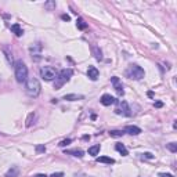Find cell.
<instances>
[{"label":"cell","instance_id":"cell-16","mask_svg":"<svg viewBox=\"0 0 177 177\" xmlns=\"http://www.w3.org/2000/svg\"><path fill=\"white\" fill-rule=\"evenodd\" d=\"M115 150L118 151V152H120V154H122L123 156H126V155H127V150H126V147L123 145V144H120V143H118V144L115 145Z\"/></svg>","mask_w":177,"mask_h":177},{"label":"cell","instance_id":"cell-8","mask_svg":"<svg viewBox=\"0 0 177 177\" xmlns=\"http://www.w3.org/2000/svg\"><path fill=\"white\" fill-rule=\"evenodd\" d=\"M101 104L102 105H105V107H108V105H111V104H114V102H116V100H115L114 97L111 94H104L102 97H101Z\"/></svg>","mask_w":177,"mask_h":177},{"label":"cell","instance_id":"cell-6","mask_svg":"<svg viewBox=\"0 0 177 177\" xmlns=\"http://www.w3.org/2000/svg\"><path fill=\"white\" fill-rule=\"evenodd\" d=\"M132 109H130V107L127 105V102L126 101H120V102H118V108L115 109V112L116 114H122V115H125V116H130L132 115V112H130Z\"/></svg>","mask_w":177,"mask_h":177},{"label":"cell","instance_id":"cell-2","mask_svg":"<svg viewBox=\"0 0 177 177\" xmlns=\"http://www.w3.org/2000/svg\"><path fill=\"white\" fill-rule=\"evenodd\" d=\"M14 69H15V79L18 83H24L28 77V68L22 61H17L14 64Z\"/></svg>","mask_w":177,"mask_h":177},{"label":"cell","instance_id":"cell-27","mask_svg":"<svg viewBox=\"0 0 177 177\" xmlns=\"http://www.w3.org/2000/svg\"><path fill=\"white\" fill-rule=\"evenodd\" d=\"M155 107H156V108H161V107H163V104H162L161 101H158V102H155Z\"/></svg>","mask_w":177,"mask_h":177},{"label":"cell","instance_id":"cell-14","mask_svg":"<svg viewBox=\"0 0 177 177\" xmlns=\"http://www.w3.org/2000/svg\"><path fill=\"white\" fill-rule=\"evenodd\" d=\"M83 95L79 94H67L64 95V100H68V101H76V100H82Z\"/></svg>","mask_w":177,"mask_h":177},{"label":"cell","instance_id":"cell-29","mask_svg":"<svg viewBox=\"0 0 177 177\" xmlns=\"http://www.w3.org/2000/svg\"><path fill=\"white\" fill-rule=\"evenodd\" d=\"M35 177H47V176H46V174H36Z\"/></svg>","mask_w":177,"mask_h":177},{"label":"cell","instance_id":"cell-5","mask_svg":"<svg viewBox=\"0 0 177 177\" xmlns=\"http://www.w3.org/2000/svg\"><path fill=\"white\" fill-rule=\"evenodd\" d=\"M57 75H58V73H57V71H55L53 67H43V68L40 69V76L43 77L44 80H47V82L55 79Z\"/></svg>","mask_w":177,"mask_h":177},{"label":"cell","instance_id":"cell-1","mask_svg":"<svg viewBox=\"0 0 177 177\" xmlns=\"http://www.w3.org/2000/svg\"><path fill=\"white\" fill-rule=\"evenodd\" d=\"M40 83L37 80L36 77H29L27 82V94L29 97H37V95L40 94Z\"/></svg>","mask_w":177,"mask_h":177},{"label":"cell","instance_id":"cell-12","mask_svg":"<svg viewBox=\"0 0 177 177\" xmlns=\"http://www.w3.org/2000/svg\"><path fill=\"white\" fill-rule=\"evenodd\" d=\"M11 31L17 35V36H22L24 35V31H22V28L19 27L18 24H14V25H11Z\"/></svg>","mask_w":177,"mask_h":177},{"label":"cell","instance_id":"cell-10","mask_svg":"<svg viewBox=\"0 0 177 177\" xmlns=\"http://www.w3.org/2000/svg\"><path fill=\"white\" fill-rule=\"evenodd\" d=\"M125 133H129V134H132V136H137V134L141 133V129L137 126H126L125 127Z\"/></svg>","mask_w":177,"mask_h":177},{"label":"cell","instance_id":"cell-11","mask_svg":"<svg viewBox=\"0 0 177 177\" xmlns=\"http://www.w3.org/2000/svg\"><path fill=\"white\" fill-rule=\"evenodd\" d=\"M19 174V169L17 166H11L6 173V177H17Z\"/></svg>","mask_w":177,"mask_h":177},{"label":"cell","instance_id":"cell-4","mask_svg":"<svg viewBox=\"0 0 177 177\" xmlns=\"http://www.w3.org/2000/svg\"><path fill=\"white\" fill-rule=\"evenodd\" d=\"M126 73L130 79H134V80H140V79H143L144 75H145L144 69L141 68V67H138V65H130L129 69L126 71Z\"/></svg>","mask_w":177,"mask_h":177},{"label":"cell","instance_id":"cell-7","mask_svg":"<svg viewBox=\"0 0 177 177\" xmlns=\"http://www.w3.org/2000/svg\"><path fill=\"white\" fill-rule=\"evenodd\" d=\"M111 82H112V85H114L116 93H118L119 95H123L125 91H123V86H122V83H120V80H119V77H116V76L111 77Z\"/></svg>","mask_w":177,"mask_h":177},{"label":"cell","instance_id":"cell-13","mask_svg":"<svg viewBox=\"0 0 177 177\" xmlns=\"http://www.w3.org/2000/svg\"><path fill=\"white\" fill-rule=\"evenodd\" d=\"M65 154L68 155H73V156H77V158H82L85 152L82 150H69V151H65Z\"/></svg>","mask_w":177,"mask_h":177},{"label":"cell","instance_id":"cell-21","mask_svg":"<svg viewBox=\"0 0 177 177\" xmlns=\"http://www.w3.org/2000/svg\"><path fill=\"white\" fill-rule=\"evenodd\" d=\"M93 51H94V57H95V59H98V61H100V59L102 58V55H101V50H98L97 47H94V49H93Z\"/></svg>","mask_w":177,"mask_h":177},{"label":"cell","instance_id":"cell-17","mask_svg":"<svg viewBox=\"0 0 177 177\" xmlns=\"http://www.w3.org/2000/svg\"><path fill=\"white\" fill-rule=\"evenodd\" d=\"M98 152H100V145H93L89 148V154L93 155V156H95Z\"/></svg>","mask_w":177,"mask_h":177},{"label":"cell","instance_id":"cell-26","mask_svg":"<svg viewBox=\"0 0 177 177\" xmlns=\"http://www.w3.org/2000/svg\"><path fill=\"white\" fill-rule=\"evenodd\" d=\"M159 177H173V176L169 174V173H159Z\"/></svg>","mask_w":177,"mask_h":177},{"label":"cell","instance_id":"cell-18","mask_svg":"<svg viewBox=\"0 0 177 177\" xmlns=\"http://www.w3.org/2000/svg\"><path fill=\"white\" fill-rule=\"evenodd\" d=\"M123 134H125L123 130H111V132H109V136L111 137H122Z\"/></svg>","mask_w":177,"mask_h":177},{"label":"cell","instance_id":"cell-15","mask_svg":"<svg viewBox=\"0 0 177 177\" xmlns=\"http://www.w3.org/2000/svg\"><path fill=\"white\" fill-rule=\"evenodd\" d=\"M97 162H101V163H108V165H112V163H115V159L108 158V156H100V158H97Z\"/></svg>","mask_w":177,"mask_h":177},{"label":"cell","instance_id":"cell-22","mask_svg":"<svg viewBox=\"0 0 177 177\" xmlns=\"http://www.w3.org/2000/svg\"><path fill=\"white\" fill-rule=\"evenodd\" d=\"M71 143H72V140H71V138H67V140L61 141L58 145H59V147H65V145H68V144H71Z\"/></svg>","mask_w":177,"mask_h":177},{"label":"cell","instance_id":"cell-28","mask_svg":"<svg viewBox=\"0 0 177 177\" xmlns=\"http://www.w3.org/2000/svg\"><path fill=\"white\" fill-rule=\"evenodd\" d=\"M61 18H62L64 21H69V15H67V14H64L62 17H61Z\"/></svg>","mask_w":177,"mask_h":177},{"label":"cell","instance_id":"cell-20","mask_svg":"<svg viewBox=\"0 0 177 177\" xmlns=\"http://www.w3.org/2000/svg\"><path fill=\"white\" fill-rule=\"evenodd\" d=\"M166 147H168V150L172 151V152H176L177 151V144L176 143H169V144H166Z\"/></svg>","mask_w":177,"mask_h":177},{"label":"cell","instance_id":"cell-24","mask_svg":"<svg viewBox=\"0 0 177 177\" xmlns=\"http://www.w3.org/2000/svg\"><path fill=\"white\" fill-rule=\"evenodd\" d=\"M143 158H145V159H154V155L151 154V152H145V154H143Z\"/></svg>","mask_w":177,"mask_h":177},{"label":"cell","instance_id":"cell-23","mask_svg":"<svg viewBox=\"0 0 177 177\" xmlns=\"http://www.w3.org/2000/svg\"><path fill=\"white\" fill-rule=\"evenodd\" d=\"M36 152L40 154V152H46V147L44 145H36Z\"/></svg>","mask_w":177,"mask_h":177},{"label":"cell","instance_id":"cell-19","mask_svg":"<svg viewBox=\"0 0 177 177\" xmlns=\"http://www.w3.org/2000/svg\"><path fill=\"white\" fill-rule=\"evenodd\" d=\"M76 25H77V28H79V29H86V28H87V24L85 22L82 18L77 19V21H76Z\"/></svg>","mask_w":177,"mask_h":177},{"label":"cell","instance_id":"cell-25","mask_svg":"<svg viewBox=\"0 0 177 177\" xmlns=\"http://www.w3.org/2000/svg\"><path fill=\"white\" fill-rule=\"evenodd\" d=\"M62 176H64V173L59 172V173H53L50 177H62Z\"/></svg>","mask_w":177,"mask_h":177},{"label":"cell","instance_id":"cell-3","mask_svg":"<svg viewBox=\"0 0 177 177\" xmlns=\"http://www.w3.org/2000/svg\"><path fill=\"white\" fill-rule=\"evenodd\" d=\"M73 75V71L71 68H67V69H62L61 72L57 75L55 77V82H54V87L55 89H61L64 83H67L71 79V76Z\"/></svg>","mask_w":177,"mask_h":177},{"label":"cell","instance_id":"cell-9","mask_svg":"<svg viewBox=\"0 0 177 177\" xmlns=\"http://www.w3.org/2000/svg\"><path fill=\"white\" fill-rule=\"evenodd\" d=\"M87 76L90 77L91 80H97V77H98V69L95 68V67H89V69H87Z\"/></svg>","mask_w":177,"mask_h":177}]
</instances>
